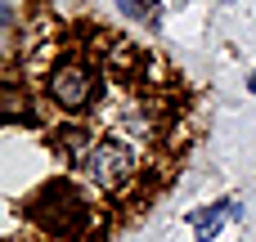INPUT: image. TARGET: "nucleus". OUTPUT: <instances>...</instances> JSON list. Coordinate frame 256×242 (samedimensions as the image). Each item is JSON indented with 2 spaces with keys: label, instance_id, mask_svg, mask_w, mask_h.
Here are the masks:
<instances>
[{
  "label": "nucleus",
  "instance_id": "1",
  "mask_svg": "<svg viewBox=\"0 0 256 242\" xmlns=\"http://www.w3.org/2000/svg\"><path fill=\"white\" fill-rule=\"evenodd\" d=\"M4 242H117L198 139L189 76L90 9H4Z\"/></svg>",
  "mask_w": 256,
  "mask_h": 242
},
{
  "label": "nucleus",
  "instance_id": "2",
  "mask_svg": "<svg viewBox=\"0 0 256 242\" xmlns=\"http://www.w3.org/2000/svg\"><path fill=\"white\" fill-rule=\"evenodd\" d=\"M122 4V13H135V18H148V22H158V0H117Z\"/></svg>",
  "mask_w": 256,
  "mask_h": 242
},
{
  "label": "nucleus",
  "instance_id": "3",
  "mask_svg": "<svg viewBox=\"0 0 256 242\" xmlns=\"http://www.w3.org/2000/svg\"><path fill=\"white\" fill-rule=\"evenodd\" d=\"M252 94H256V76H252Z\"/></svg>",
  "mask_w": 256,
  "mask_h": 242
}]
</instances>
